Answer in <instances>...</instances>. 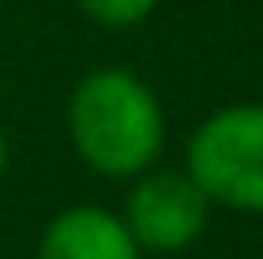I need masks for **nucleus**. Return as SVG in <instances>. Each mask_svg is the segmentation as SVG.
<instances>
[{
  "label": "nucleus",
  "instance_id": "obj_1",
  "mask_svg": "<svg viewBox=\"0 0 263 259\" xmlns=\"http://www.w3.org/2000/svg\"><path fill=\"white\" fill-rule=\"evenodd\" d=\"M69 143L100 177H138L164 151V108L129 69H91L69 95Z\"/></svg>",
  "mask_w": 263,
  "mask_h": 259
},
{
  "label": "nucleus",
  "instance_id": "obj_3",
  "mask_svg": "<svg viewBox=\"0 0 263 259\" xmlns=\"http://www.w3.org/2000/svg\"><path fill=\"white\" fill-rule=\"evenodd\" d=\"M207 194L185 169H156L134 177V190L125 194V229L134 233L138 251L173 255L185 251L190 242H199L207 229Z\"/></svg>",
  "mask_w": 263,
  "mask_h": 259
},
{
  "label": "nucleus",
  "instance_id": "obj_5",
  "mask_svg": "<svg viewBox=\"0 0 263 259\" xmlns=\"http://www.w3.org/2000/svg\"><path fill=\"white\" fill-rule=\"evenodd\" d=\"M78 9L104 30H129L160 9V0H78Z\"/></svg>",
  "mask_w": 263,
  "mask_h": 259
},
{
  "label": "nucleus",
  "instance_id": "obj_2",
  "mask_svg": "<svg viewBox=\"0 0 263 259\" xmlns=\"http://www.w3.org/2000/svg\"><path fill=\"white\" fill-rule=\"evenodd\" d=\"M185 173L207 203L263 216V104L216 108L190 134Z\"/></svg>",
  "mask_w": 263,
  "mask_h": 259
},
{
  "label": "nucleus",
  "instance_id": "obj_6",
  "mask_svg": "<svg viewBox=\"0 0 263 259\" xmlns=\"http://www.w3.org/2000/svg\"><path fill=\"white\" fill-rule=\"evenodd\" d=\"M5 169H9V138H5V130H0V177H5Z\"/></svg>",
  "mask_w": 263,
  "mask_h": 259
},
{
  "label": "nucleus",
  "instance_id": "obj_4",
  "mask_svg": "<svg viewBox=\"0 0 263 259\" xmlns=\"http://www.w3.org/2000/svg\"><path fill=\"white\" fill-rule=\"evenodd\" d=\"M39 259H142V251L117 212L78 203L43 225Z\"/></svg>",
  "mask_w": 263,
  "mask_h": 259
}]
</instances>
